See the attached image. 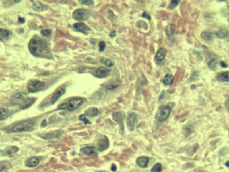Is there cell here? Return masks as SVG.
Here are the masks:
<instances>
[{
	"instance_id": "obj_39",
	"label": "cell",
	"mask_w": 229,
	"mask_h": 172,
	"mask_svg": "<svg viewBox=\"0 0 229 172\" xmlns=\"http://www.w3.org/2000/svg\"><path fill=\"white\" fill-rule=\"evenodd\" d=\"M111 169L113 170V171H115L116 170V166H115V164H112V166H111Z\"/></svg>"
},
{
	"instance_id": "obj_26",
	"label": "cell",
	"mask_w": 229,
	"mask_h": 172,
	"mask_svg": "<svg viewBox=\"0 0 229 172\" xmlns=\"http://www.w3.org/2000/svg\"><path fill=\"white\" fill-rule=\"evenodd\" d=\"M227 34H228V31L226 29V28H220L219 31H217V33H216V36L218 37V38H220V39H222V38H225L226 35H227Z\"/></svg>"
},
{
	"instance_id": "obj_3",
	"label": "cell",
	"mask_w": 229,
	"mask_h": 172,
	"mask_svg": "<svg viewBox=\"0 0 229 172\" xmlns=\"http://www.w3.org/2000/svg\"><path fill=\"white\" fill-rule=\"evenodd\" d=\"M35 125V121L33 120H24L19 123H16L12 126V128L9 130V132H26L33 129V127Z\"/></svg>"
},
{
	"instance_id": "obj_18",
	"label": "cell",
	"mask_w": 229,
	"mask_h": 172,
	"mask_svg": "<svg viewBox=\"0 0 229 172\" xmlns=\"http://www.w3.org/2000/svg\"><path fill=\"white\" fill-rule=\"evenodd\" d=\"M11 163L9 161H1L0 162V172H5L9 169H10Z\"/></svg>"
},
{
	"instance_id": "obj_13",
	"label": "cell",
	"mask_w": 229,
	"mask_h": 172,
	"mask_svg": "<svg viewBox=\"0 0 229 172\" xmlns=\"http://www.w3.org/2000/svg\"><path fill=\"white\" fill-rule=\"evenodd\" d=\"M165 55H166V50L163 47L159 48L158 50V52H156L155 54V62L157 64H160L165 58Z\"/></svg>"
},
{
	"instance_id": "obj_17",
	"label": "cell",
	"mask_w": 229,
	"mask_h": 172,
	"mask_svg": "<svg viewBox=\"0 0 229 172\" xmlns=\"http://www.w3.org/2000/svg\"><path fill=\"white\" fill-rule=\"evenodd\" d=\"M11 36V32L9 30L0 28V40H6Z\"/></svg>"
},
{
	"instance_id": "obj_33",
	"label": "cell",
	"mask_w": 229,
	"mask_h": 172,
	"mask_svg": "<svg viewBox=\"0 0 229 172\" xmlns=\"http://www.w3.org/2000/svg\"><path fill=\"white\" fill-rule=\"evenodd\" d=\"M117 86H118L117 83H108V84L106 85V89L110 90V89H114L117 88Z\"/></svg>"
},
{
	"instance_id": "obj_29",
	"label": "cell",
	"mask_w": 229,
	"mask_h": 172,
	"mask_svg": "<svg viewBox=\"0 0 229 172\" xmlns=\"http://www.w3.org/2000/svg\"><path fill=\"white\" fill-rule=\"evenodd\" d=\"M162 170V166L160 163H156L151 169V172H161Z\"/></svg>"
},
{
	"instance_id": "obj_15",
	"label": "cell",
	"mask_w": 229,
	"mask_h": 172,
	"mask_svg": "<svg viewBox=\"0 0 229 172\" xmlns=\"http://www.w3.org/2000/svg\"><path fill=\"white\" fill-rule=\"evenodd\" d=\"M40 160V157H31L26 161L25 164L28 167H35L39 164Z\"/></svg>"
},
{
	"instance_id": "obj_43",
	"label": "cell",
	"mask_w": 229,
	"mask_h": 172,
	"mask_svg": "<svg viewBox=\"0 0 229 172\" xmlns=\"http://www.w3.org/2000/svg\"><path fill=\"white\" fill-rule=\"evenodd\" d=\"M18 22H24V20H23L22 18H20V17H19V18H18Z\"/></svg>"
},
{
	"instance_id": "obj_21",
	"label": "cell",
	"mask_w": 229,
	"mask_h": 172,
	"mask_svg": "<svg viewBox=\"0 0 229 172\" xmlns=\"http://www.w3.org/2000/svg\"><path fill=\"white\" fill-rule=\"evenodd\" d=\"M217 79L223 82H229V71H224L217 76Z\"/></svg>"
},
{
	"instance_id": "obj_20",
	"label": "cell",
	"mask_w": 229,
	"mask_h": 172,
	"mask_svg": "<svg viewBox=\"0 0 229 172\" xmlns=\"http://www.w3.org/2000/svg\"><path fill=\"white\" fill-rule=\"evenodd\" d=\"M33 9L36 11H42V10H45L47 9V7L46 5H44L43 3H39V2H34V4H33Z\"/></svg>"
},
{
	"instance_id": "obj_40",
	"label": "cell",
	"mask_w": 229,
	"mask_h": 172,
	"mask_svg": "<svg viewBox=\"0 0 229 172\" xmlns=\"http://www.w3.org/2000/svg\"><path fill=\"white\" fill-rule=\"evenodd\" d=\"M226 108L229 110V98L227 99V101H226Z\"/></svg>"
},
{
	"instance_id": "obj_32",
	"label": "cell",
	"mask_w": 229,
	"mask_h": 172,
	"mask_svg": "<svg viewBox=\"0 0 229 172\" xmlns=\"http://www.w3.org/2000/svg\"><path fill=\"white\" fill-rule=\"evenodd\" d=\"M102 61L103 64H104L106 66H108V67H111V66L114 65V63H113L111 60H109V59H105V60H102Z\"/></svg>"
},
{
	"instance_id": "obj_16",
	"label": "cell",
	"mask_w": 229,
	"mask_h": 172,
	"mask_svg": "<svg viewBox=\"0 0 229 172\" xmlns=\"http://www.w3.org/2000/svg\"><path fill=\"white\" fill-rule=\"evenodd\" d=\"M81 152L86 156H93L96 154V150L92 146H87L81 149Z\"/></svg>"
},
{
	"instance_id": "obj_37",
	"label": "cell",
	"mask_w": 229,
	"mask_h": 172,
	"mask_svg": "<svg viewBox=\"0 0 229 172\" xmlns=\"http://www.w3.org/2000/svg\"><path fill=\"white\" fill-rule=\"evenodd\" d=\"M79 2L81 3H84V4H92L93 3V1H88V0H80Z\"/></svg>"
},
{
	"instance_id": "obj_6",
	"label": "cell",
	"mask_w": 229,
	"mask_h": 172,
	"mask_svg": "<svg viewBox=\"0 0 229 172\" xmlns=\"http://www.w3.org/2000/svg\"><path fill=\"white\" fill-rule=\"evenodd\" d=\"M72 16L75 20L77 21H84L87 20L90 16V13L87 9H77L72 13Z\"/></svg>"
},
{
	"instance_id": "obj_12",
	"label": "cell",
	"mask_w": 229,
	"mask_h": 172,
	"mask_svg": "<svg viewBox=\"0 0 229 172\" xmlns=\"http://www.w3.org/2000/svg\"><path fill=\"white\" fill-rule=\"evenodd\" d=\"M110 73V70L107 67H104V66H102V67H99L96 71V73H95V76L96 77H99V78H102V77H106L107 76H108Z\"/></svg>"
},
{
	"instance_id": "obj_11",
	"label": "cell",
	"mask_w": 229,
	"mask_h": 172,
	"mask_svg": "<svg viewBox=\"0 0 229 172\" xmlns=\"http://www.w3.org/2000/svg\"><path fill=\"white\" fill-rule=\"evenodd\" d=\"M73 28H74V30H76V31H77V32L84 33V34H87L90 32V28L86 24H84V23H83V22H77V23H75V24L73 25Z\"/></svg>"
},
{
	"instance_id": "obj_5",
	"label": "cell",
	"mask_w": 229,
	"mask_h": 172,
	"mask_svg": "<svg viewBox=\"0 0 229 172\" xmlns=\"http://www.w3.org/2000/svg\"><path fill=\"white\" fill-rule=\"evenodd\" d=\"M170 111H171V108L169 105H165V106L162 107L157 112V114H156V119L158 121H164V120H167L168 117L170 116Z\"/></svg>"
},
{
	"instance_id": "obj_4",
	"label": "cell",
	"mask_w": 229,
	"mask_h": 172,
	"mask_svg": "<svg viewBox=\"0 0 229 172\" xmlns=\"http://www.w3.org/2000/svg\"><path fill=\"white\" fill-rule=\"evenodd\" d=\"M46 87V83L39 81V80H32L28 84V90L29 92H37L44 89Z\"/></svg>"
},
{
	"instance_id": "obj_28",
	"label": "cell",
	"mask_w": 229,
	"mask_h": 172,
	"mask_svg": "<svg viewBox=\"0 0 229 172\" xmlns=\"http://www.w3.org/2000/svg\"><path fill=\"white\" fill-rule=\"evenodd\" d=\"M123 114L121 113V112H119V113H114V114H113V118H114V120H115V121H117V122H121V120H122V118H123Z\"/></svg>"
},
{
	"instance_id": "obj_36",
	"label": "cell",
	"mask_w": 229,
	"mask_h": 172,
	"mask_svg": "<svg viewBox=\"0 0 229 172\" xmlns=\"http://www.w3.org/2000/svg\"><path fill=\"white\" fill-rule=\"evenodd\" d=\"M41 34L44 36H48L51 34V30L50 29H43V30H41Z\"/></svg>"
},
{
	"instance_id": "obj_31",
	"label": "cell",
	"mask_w": 229,
	"mask_h": 172,
	"mask_svg": "<svg viewBox=\"0 0 229 172\" xmlns=\"http://www.w3.org/2000/svg\"><path fill=\"white\" fill-rule=\"evenodd\" d=\"M78 119L80 120H82L84 124H90V122L89 121V120L86 118V115L85 114H81V115H79V117H78Z\"/></svg>"
},
{
	"instance_id": "obj_19",
	"label": "cell",
	"mask_w": 229,
	"mask_h": 172,
	"mask_svg": "<svg viewBox=\"0 0 229 172\" xmlns=\"http://www.w3.org/2000/svg\"><path fill=\"white\" fill-rule=\"evenodd\" d=\"M97 114H99V110L96 108H90L85 110V115L94 117Z\"/></svg>"
},
{
	"instance_id": "obj_2",
	"label": "cell",
	"mask_w": 229,
	"mask_h": 172,
	"mask_svg": "<svg viewBox=\"0 0 229 172\" xmlns=\"http://www.w3.org/2000/svg\"><path fill=\"white\" fill-rule=\"evenodd\" d=\"M84 101V98L81 97H74L70 99L69 101L60 104L58 108V109H65V110H69V111H73L75 109H77V108H79Z\"/></svg>"
},
{
	"instance_id": "obj_8",
	"label": "cell",
	"mask_w": 229,
	"mask_h": 172,
	"mask_svg": "<svg viewBox=\"0 0 229 172\" xmlns=\"http://www.w3.org/2000/svg\"><path fill=\"white\" fill-rule=\"evenodd\" d=\"M28 98H26L22 93H16L12 97H11V100H10V102L12 105H19V106H22L25 101H27Z\"/></svg>"
},
{
	"instance_id": "obj_27",
	"label": "cell",
	"mask_w": 229,
	"mask_h": 172,
	"mask_svg": "<svg viewBox=\"0 0 229 172\" xmlns=\"http://www.w3.org/2000/svg\"><path fill=\"white\" fill-rule=\"evenodd\" d=\"M35 98H28L27 99V101H25V103L21 107V108L22 109H24V108H29L33 103H34V101H35Z\"/></svg>"
},
{
	"instance_id": "obj_42",
	"label": "cell",
	"mask_w": 229,
	"mask_h": 172,
	"mask_svg": "<svg viewBox=\"0 0 229 172\" xmlns=\"http://www.w3.org/2000/svg\"><path fill=\"white\" fill-rule=\"evenodd\" d=\"M164 92L163 91V92H162V95L159 97V101H163V97H164Z\"/></svg>"
},
{
	"instance_id": "obj_30",
	"label": "cell",
	"mask_w": 229,
	"mask_h": 172,
	"mask_svg": "<svg viewBox=\"0 0 229 172\" xmlns=\"http://www.w3.org/2000/svg\"><path fill=\"white\" fill-rule=\"evenodd\" d=\"M217 63H218V59L217 58H213L212 60H210L208 62V66L211 69H215V67L217 65Z\"/></svg>"
},
{
	"instance_id": "obj_41",
	"label": "cell",
	"mask_w": 229,
	"mask_h": 172,
	"mask_svg": "<svg viewBox=\"0 0 229 172\" xmlns=\"http://www.w3.org/2000/svg\"><path fill=\"white\" fill-rule=\"evenodd\" d=\"M220 64H221L222 67H226V66H227V65L226 64V63H225V62H222V61L220 62Z\"/></svg>"
},
{
	"instance_id": "obj_45",
	"label": "cell",
	"mask_w": 229,
	"mask_h": 172,
	"mask_svg": "<svg viewBox=\"0 0 229 172\" xmlns=\"http://www.w3.org/2000/svg\"><path fill=\"white\" fill-rule=\"evenodd\" d=\"M226 166H227V167L229 166V162H226Z\"/></svg>"
},
{
	"instance_id": "obj_9",
	"label": "cell",
	"mask_w": 229,
	"mask_h": 172,
	"mask_svg": "<svg viewBox=\"0 0 229 172\" xmlns=\"http://www.w3.org/2000/svg\"><path fill=\"white\" fill-rule=\"evenodd\" d=\"M65 92V86H62V87H59L53 93V95H51L50 97V104H53L55 101H57V100L62 96L64 95V93Z\"/></svg>"
},
{
	"instance_id": "obj_34",
	"label": "cell",
	"mask_w": 229,
	"mask_h": 172,
	"mask_svg": "<svg viewBox=\"0 0 229 172\" xmlns=\"http://www.w3.org/2000/svg\"><path fill=\"white\" fill-rule=\"evenodd\" d=\"M178 3H179V1H171V2H170V6H169V9H171L175 8V7L178 4Z\"/></svg>"
},
{
	"instance_id": "obj_38",
	"label": "cell",
	"mask_w": 229,
	"mask_h": 172,
	"mask_svg": "<svg viewBox=\"0 0 229 172\" xmlns=\"http://www.w3.org/2000/svg\"><path fill=\"white\" fill-rule=\"evenodd\" d=\"M142 16H143V17H145V18H147L148 20H151V17H150V15H149L148 14H146V12H144V13L142 14Z\"/></svg>"
},
{
	"instance_id": "obj_1",
	"label": "cell",
	"mask_w": 229,
	"mask_h": 172,
	"mask_svg": "<svg viewBox=\"0 0 229 172\" xmlns=\"http://www.w3.org/2000/svg\"><path fill=\"white\" fill-rule=\"evenodd\" d=\"M28 50L35 57L49 59L53 58L47 42L37 36H34L30 40L28 43Z\"/></svg>"
},
{
	"instance_id": "obj_44",
	"label": "cell",
	"mask_w": 229,
	"mask_h": 172,
	"mask_svg": "<svg viewBox=\"0 0 229 172\" xmlns=\"http://www.w3.org/2000/svg\"><path fill=\"white\" fill-rule=\"evenodd\" d=\"M114 32H113V33L110 34V36H114Z\"/></svg>"
},
{
	"instance_id": "obj_14",
	"label": "cell",
	"mask_w": 229,
	"mask_h": 172,
	"mask_svg": "<svg viewBox=\"0 0 229 172\" xmlns=\"http://www.w3.org/2000/svg\"><path fill=\"white\" fill-rule=\"evenodd\" d=\"M136 163L140 168H146L149 163V158L147 157H139L136 159Z\"/></svg>"
},
{
	"instance_id": "obj_23",
	"label": "cell",
	"mask_w": 229,
	"mask_h": 172,
	"mask_svg": "<svg viewBox=\"0 0 229 172\" xmlns=\"http://www.w3.org/2000/svg\"><path fill=\"white\" fill-rule=\"evenodd\" d=\"M10 114V112L3 108H0V120H3L6 119L9 115Z\"/></svg>"
},
{
	"instance_id": "obj_24",
	"label": "cell",
	"mask_w": 229,
	"mask_h": 172,
	"mask_svg": "<svg viewBox=\"0 0 229 172\" xmlns=\"http://www.w3.org/2000/svg\"><path fill=\"white\" fill-rule=\"evenodd\" d=\"M175 25L174 24H169L167 27H166V29H165V32H166V34L167 36H172L173 34L175 33Z\"/></svg>"
},
{
	"instance_id": "obj_10",
	"label": "cell",
	"mask_w": 229,
	"mask_h": 172,
	"mask_svg": "<svg viewBox=\"0 0 229 172\" xmlns=\"http://www.w3.org/2000/svg\"><path fill=\"white\" fill-rule=\"evenodd\" d=\"M109 146V141L106 136H102L97 143V150L99 151L105 150Z\"/></svg>"
},
{
	"instance_id": "obj_46",
	"label": "cell",
	"mask_w": 229,
	"mask_h": 172,
	"mask_svg": "<svg viewBox=\"0 0 229 172\" xmlns=\"http://www.w3.org/2000/svg\"><path fill=\"white\" fill-rule=\"evenodd\" d=\"M45 124H46V120H44V121H43V123H42V125H43V126H44V125H45Z\"/></svg>"
},
{
	"instance_id": "obj_25",
	"label": "cell",
	"mask_w": 229,
	"mask_h": 172,
	"mask_svg": "<svg viewBox=\"0 0 229 172\" xmlns=\"http://www.w3.org/2000/svg\"><path fill=\"white\" fill-rule=\"evenodd\" d=\"M18 148L16 147V146H10V147H8L4 151H3V153L4 154H6V155H9V156H11L12 154H14V153H15V152H17L18 151Z\"/></svg>"
},
{
	"instance_id": "obj_22",
	"label": "cell",
	"mask_w": 229,
	"mask_h": 172,
	"mask_svg": "<svg viewBox=\"0 0 229 172\" xmlns=\"http://www.w3.org/2000/svg\"><path fill=\"white\" fill-rule=\"evenodd\" d=\"M173 82V77L170 74H166L163 78V83L166 86L170 85Z\"/></svg>"
},
{
	"instance_id": "obj_7",
	"label": "cell",
	"mask_w": 229,
	"mask_h": 172,
	"mask_svg": "<svg viewBox=\"0 0 229 172\" xmlns=\"http://www.w3.org/2000/svg\"><path fill=\"white\" fill-rule=\"evenodd\" d=\"M138 121V116L135 113H129L127 116V126L130 131L134 130Z\"/></svg>"
},
{
	"instance_id": "obj_35",
	"label": "cell",
	"mask_w": 229,
	"mask_h": 172,
	"mask_svg": "<svg viewBox=\"0 0 229 172\" xmlns=\"http://www.w3.org/2000/svg\"><path fill=\"white\" fill-rule=\"evenodd\" d=\"M105 49V42L104 41H100L99 42V51L102 52Z\"/></svg>"
}]
</instances>
